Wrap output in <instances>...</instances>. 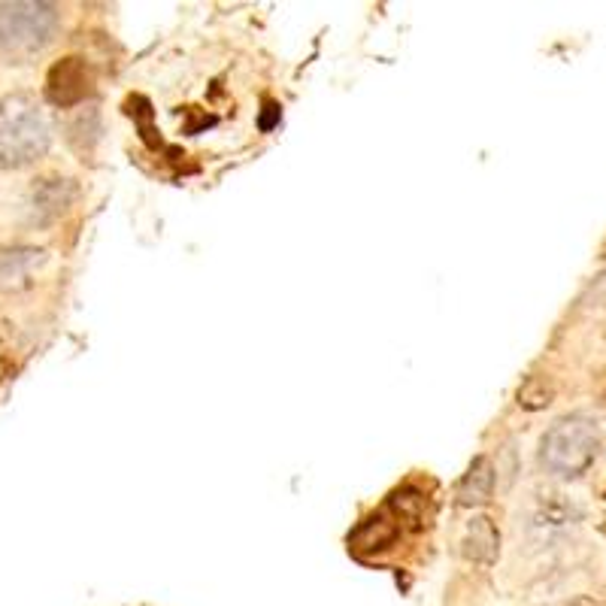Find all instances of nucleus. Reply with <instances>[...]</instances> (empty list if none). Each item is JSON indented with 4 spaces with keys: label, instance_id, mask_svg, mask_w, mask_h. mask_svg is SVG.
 <instances>
[{
    "label": "nucleus",
    "instance_id": "nucleus-6",
    "mask_svg": "<svg viewBox=\"0 0 606 606\" xmlns=\"http://www.w3.org/2000/svg\"><path fill=\"white\" fill-rule=\"evenodd\" d=\"M73 182L70 179H40L31 191V219L37 225H49L55 222L70 204H73Z\"/></svg>",
    "mask_w": 606,
    "mask_h": 606
},
{
    "label": "nucleus",
    "instance_id": "nucleus-12",
    "mask_svg": "<svg viewBox=\"0 0 606 606\" xmlns=\"http://www.w3.org/2000/svg\"><path fill=\"white\" fill-rule=\"evenodd\" d=\"M279 122V104H273V100H267L264 104V110H261V119H258V125H261V131H270L273 125Z\"/></svg>",
    "mask_w": 606,
    "mask_h": 606
},
{
    "label": "nucleus",
    "instance_id": "nucleus-4",
    "mask_svg": "<svg viewBox=\"0 0 606 606\" xmlns=\"http://www.w3.org/2000/svg\"><path fill=\"white\" fill-rule=\"evenodd\" d=\"M94 91V73L85 64V58H61L49 67L46 76V94L55 107H76Z\"/></svg>",
    "mask_w": 606,
    "mask_h": 606
},
{
    "label": "nucleus",
    "instance_id": "nucleus-1",
    "mask_svg": "<svg viewBox=\"0 0 606 606\" xmlns=\"http://www.w3.org/2000/svg\"><path fill=\"white\" fill-rule=\"evenodd\" d=\"M49 149V125L25 94L0 100V167H28Z\"/></svg>",
    "mask_w": 606,
    "mask_h": 606
},
{
    "label": "nucleus",
    "instance_id": "nucleus-3",
    "mask_svg": "<svg viewBox=\"0 0 606 606\" xmlns=\"http://www.w3.org/2000/svg\"><path fill=\"white\" fill-rule=\"evenodd\" d=\"M58 31V7L43 0L0 4V55L31 58L52 43Z\"/></svg>",
    "mask_w": 606,
    "mask_h": 606
},
{
    "label": "nucleus",
    "instance_id": "nucleus-7",
    "mask_svg": "<svg viewBox=\"0 0 606 606\" xmlns=\"http://www.w3.org/2000/svg\"><path fill=\"white\" fill-rule=\"evenodd\" d=\"M400 537V519L394 513H376L367 522H361V528L352 534V549L361 555H373V552H385L397 543Z\"/></svg>",
    "mask_w": 606,
    "mask_h": 606
},
{
    "label": "nucleus",
    "instance_id": "nucleus-11",
    "mask_svg": "<svg viewBox=\"0 0 606 606\" xmlns=\"http://www.w3.org/2000/svg\"><path fill=\"white\" fill-rule=\"evenodd\" d=\"M128 116L140 125L143 140H146L149 146H158V140L152 137V134H155V131H152V107H149V100H146V97H140V94L128 97Z\"/></svg>",
    "mask_w": 606,
    "mask_h": 606
},
{
    "label": "nucleus",
    "instance_id": "nucleus-8",
    "mask_svg": "<svg viewBox=\"0 0 606 606\" xmlns=\"http://www.w3.org/2000/svg\"><path fill=\"white\" fill-rule=\"evenodd\" d=\"M497 549L500 531L494 528V522L488 516H473L461 540V555L473 564H491L497 558Z\"/></svg>",
    "mask_w": 606,
    "mask_h": 606
},
{
    "label": "nucleus",
    "instance_id": "nucleus-9",
    "mask_svg": "<svg viewBox=\"0 0 606 606\" xmlns=\"http://www.w3.org/2000/svg\"><path fill=\"white\" fill-rule=\"evenodd\" d=\"M494 491V464L491 458H476L464 479L458 482V503L461 507H479V503H485Z\"/></svg>",
    "mask_w": 606,
    "mask_h": 606
},
{
    "label": "nucleus",
    "instance_id": "nucleus-10",
    "mask_svg": "<svg viewBox=\"0 0 606 606\" xmlns=\"http://www.w3.org/2000/svg\"><path fill=\"white\" fill-rule=\"evenodd\" d=\"M552 397H555V388H552L546 379H531V382L519 391V403H522V407H528V410H543V407H549Z\"/></svg>",
    "mask_w": 606,
    "mask_h": 606
},
{
    "label": "nucleus",
    "instance_id": "nucleus-5",
    "mask_svg": "<svg viewBox=\"0 0 606 606\" xmlns=\"http://www.w3.org/2000/svg\"><path fill=\"white\" fill-rule=\"evenodd\" d=\"M43 264H46L43 249H34V246L0 249V291L28 288Z\"/></svg>",
    "mask_w": 606,
    "mask_h": 606
},
{
    "label": "nucleus",
    "instance_id": "nucleus-2",
    "mask_svg": "<svg viewBox=\"0 0 606 606\" xmlns=\"http://www.w3.org/2000/svg\"><path fill=\"white\" fill-rule=\"evenodd\" d=\"M597 455H600V434L582 416L555 422L540 440V464L546 473L558 479H579L594 467Z\"/></svg>",
    "mask_w": 606,
    "mask_h": 606
}]
</instances>
